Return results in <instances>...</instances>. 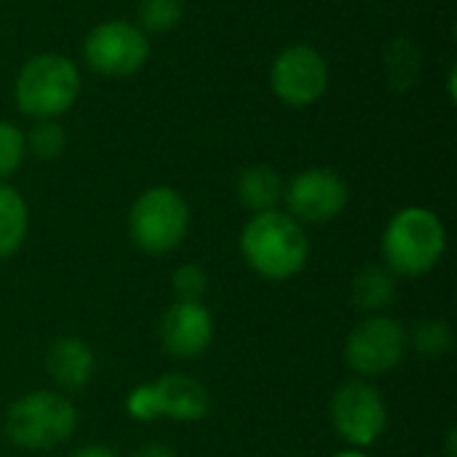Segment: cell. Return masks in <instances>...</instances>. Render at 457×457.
<instances>
[{
	"instance_id": "1",
	"label": "cell",
	"mask_w": 457,
	"mask_h": 457,
	"mask_svg": "<svg viewBox=\"0 0 457 457\" xmlns=\"http://www.w3.org/2000/svg\"><path fill=\"white\" fill-rule=\"evenodd\" d=\"M244 262L268 281L295 278L311 257V244L305 228L287 212L254 214L241 230Z\"/></svg>"
},
{
	"instance_id": "2",
	"label": "cell",
	"mask_w": 457,
	"mask_h": 457,
	"mask_svg": "<svg viewBox=\"0 0 457 457\" xmlns=\"http://www.w3.org/2000/svg\"><path fill=\"white\" fill-rule=\"evenodd\" d=\"M447 249V230L436 212L426 206H407L396 212L380 238L383 265L394 276L418 278L431 273Z\"/></svg>"
},
{
	"instance_id": "3",
	"label": "cell",
	"mask_w": 457,
	"mask_h": 457,
	"mask_svg": "<svg viewBox=\"0 0 457 457\" xmlns=\"http://www.w3.org/2000/svg\"><path fill=\"white\" fill-rule=\"evenodd\" d=\"M80 94V70L64 54H37L27 59L16 75L13 96L24 115L35 120H56Z\"/></svg>"
},
{
	"instance_id": "4",
	"label": "cell",
	"mask_w": 457,
	"mask_h": 457,
	"mask_svg": "<svg viewBox=\"0 0 457 457\" xmlns=\"http://www.w3.org/2000/svg\"><path fill=\"white\" fill-rule=\"evenodd\" d=\"M78 428V410L64 394L32 391L16 399L5 415V434L21 450H51Z\"/></svg>"
},
{
	"instance_id": "5",
	"label": "cell",
	"mask_w": 457,
	"mask_h": 457,
	"mask_svg": "<svg viewBox=\"0 0 457 457\" xmlns=\"http://www.w3.org/2000/svg\"><path fill=\"white\" fill-rule=\"evenodd\" d=\"M190 228L187 201L166 185L145 190L129 212V236L137 249L145 254H169L174 252Z\"/></svg>"
},
{
	"instance_id": "6",
	"label": "cell",
	"mask_w": 457,
	"mask_h": 457,
	"mask_svg": "<svg viewBox=\"0 0 457 457\" xmlns=\"http://www.w3.org/2000/svg\"><path fill=\"white\" fill-rule=\"evenodd\" d=\"M329 418L340 439L353 447L364 450L375 445L388 428V407L383 394L364 378L345 380L329 404Z\"/></svg>"
},
{
	"instance_id": "7",
	"label": "cell",
	"mask_w": 457,
	"mask_h": 457,
	"mask_svg": "<svg viewBox=\"0 0 457 457\" xmlns=\"http://www.w3.org/2000/svg\"><path fill=\"white\" fill-rule=\"evenodd\" d=\"M407 351L410 345L404 324L386 313L367 316L345 340V361L364 380L394 372Z\"/></svg>"
},
{
	"instance_id": "8",
	"label": "cell",
	"mask_w": 457,
	"mask_h": 457,
	"mask_svg": "<svg viewBox=\"0 0 457 457\" xmlns=\"http://www.w3.org/2000/svg\"><path fill=\"white\" fill-rule=\"evenodd\" d=\"M86 64L107 78H129L139 72L150 59L147 35L126 19H110L96 24L83 40Z\"/></svg>"
},
{
	"instance_id": "9",
	"label": "cell",
	"mask_w": 457,
	"mask_h": 457,
	"mask_svg": "<svg viewBox=\"0 0 457 457\" xmlns=\"http://www.w3.org/2000/svg\"><path fill=\"white\" fill-rule=\"evenodd\" d=\"M270 88L284 104L295 110L311 107L329 88V64L313 46H289L273 59Z\"/></svg>"
},
{
	"instance_id": "10",
	"label": "cell",
	"mask_w": 457,
	"mask_h": 457,
	"mask_svg": "<svg viewBox=\"0 0 457 457\" xmlns=\"http://www.w3.org/2000/svg\"><path fill=\"white\" fill-rule=\"evenodd\" d=\"M351 190L345 179L332 169H308L300 171L284 187L287 214L295 217L300 225H324L340 217L348 206Z\"/></svg>"
},
{
	"instance_id": "11",
	"label": "cell",
	"mask_w": 457,
	"mask_h": 457,
	"mask_svg": "<svg viewBox=\"0 0 457 457\" xmlns=\"http://www.w3.org/2000/svg\"><path fill=\"white\" fill-rule=\"evenodd\" d=\"M161 345L174 359H198L214 340V316L204 303H177L166 308L158 324Z\"/></svg>"
},
{
	"instance_id": "12",
	"label": "cell",
	"mask_w": 457,
	"mask_h": 457,
	"mask_svg": "<svg viewBox=\"0 0 457 457\" xmlns=\"http://www.w3.org/2000/svg\"><path fill=\"white\" fill-rule=\"evenodd\" d=\"M150 386L155 394L158 418L195 423V420H204L212 410V396H209L206 386L190 375L169 372Z\"/></svg>"
},
{
	"instance_id": "13",
	"label": "cell",
	"mask_w": 457,
	"mask_h": 457,
	"mask_svg": "<svg viewBox=\"0 0 457 457\" xmlns=\"http://www.w3.org/2000/svg\"><path fill=\"white\" fill-rule=\"evenodd\" d=\"M94 351L80 337H59L46 356V370L62 391H80L94 378Z\"/></svg>"
},
{
	"instance_id": "14",
	"label": "cell",
	"mask_w": 457,
	"mask_h": 457,
	"mask_svg": "<svg viewBox=\"0 0 457 457\" xmlns=\"http://www.w3.org/2000/svg\"><path fill=\"white\" fill-rule=\"evenodd\" d=\"M284 187L287 185H284L281 174L265 163L244 169L236 179V195H238L241 206L249 209L252 214L276 212L284 201Z\"/></svg>"
},
{
	"instance_id": "15",
	"label": "cell",
	"mask_w": 457,
	"mask_h": 457,
	"mask_svg": "<svg viewBox=\"0 0 457 457\" xmlns=\"http://www.w3.org/2000/svg\"><path fill=\"white\" fill-rule=\"evenodd\" d=\"M351 297L361 313H383L396 300V276L386 265H364L353 278Z\"/></svg>"
},
{
	"instance_id": "16",
	"label": "cell",
	"mask_w": 457,
	"mask_h": 457,
	"mask_svg": "<svg viewBox=\"0 0 457 457\" xmlns=\"http://www.w3.org/2000/svg\"><path fill=\"white\" fill-rule=\"evenodd\" d=\"M29 230V209L19 190L0 182V260L16 254Z\"/></svg>"
},
{
	"instance_id": "17",
	"label": "cell",
	"mask_w": 457,
	"mask_h": 457,
	"mask_svg": "<svg viewBox=\"0 0 457 457\" xmlns=\"http://www.w3.org/2000/svg\"><path fill=\"white\" fill-rule=\"evenodd\" d=\"M407 345L426 359H439L453 348V329L442 319H423L407 332Z\"/></svg>"
},
{
	"instance_id": "18",
	"label": "cell",
	"mask_w": 457,
	"mask_h": 457,
	"mask_svg": "<svg viewBox=\"0 0 457 457\" xmlns=\"http://www.w3.org/2000/svg\"><path fill=\"white\" fill-rule=\"evenodd\" d=\"M139 29L147 32H169L182 19V0H139L137 8Z\"/></svg>"
},
{
	"instance_id": "19",
	"label": "cell",
	"mask_w": 457,
	"mask_h": 457,
	"mask_svg": "<svg viewBox=\"0 0 457 457\" xmlns=\"http://www.w3.org/2000/svg\"><path fill=\"white\" fill-rule=\"evenodd\" d=\"M27 137V150L40 161H54L64 153L67 134L59 120H37Z\"/></svg>"
},
{
	"instance_id": "20",
	"label": "cell",
	"mask_w": 457,
	"mask_h": 457,
	"mask_svg": "<svg viewBox=\"0 0 457 457\" xmlns=\"http://www.w3.org/2000/svg\"><path fill=\"white\" fill-rule=\"evenodd\" d=\"M27 155V137L19 126L0 120V179H8L19 171Z\"/></svg>"
},
{
	"instance_id": "21",
	"label": "cell",
	"mask_w": 457,
	"mask_h": 457,
	"mask_svg": "<svg viewBox=\"0 0 457 457\" xmlns=\"http://www.w3.org/2000/svg\"><path fill=\"white\" fill-rule=\"evenodd\" d=\"M206 287H209L206 270L195 262L179 265L171 273V292H174L177 303H201L206 295Z\"/></svg>"
},
{
	"instance_id": "22",
	"label": "cell",
	"mask_w": 457,
	"mask_h": 457,
	"mask_svg": "<svg viewBox=\"0 0 457 457\" xmlns=\"http://www.w3.org/2000/svg\"><path fill=\"white\" fill-rule=\"evenodd\" d=\"M126 410H129V415H131L134 420H142V423L155 420V418H158V407H155L153 386L147 383V386L134 388V391L129 394V399H126Z\"/></svg>"
},
{
	"instance_id": "23",
	"label": "cell",
	"mask_w": 457,
	"mask_h": 457,
	"mask_svg": "<svg viewBox=\"0 0 457 457\" xmlns=\"http://www.w3.org/2000/svg\"><path fill=\"white\" fill-rule=\"evenodd\" d=\"M131 457H177V453L171 447L161 445V442H153V445H145V447L134 450Z\"/></svg>"
},
{
	"instance_id": "24",
	"label": "cell",
	"mask_w": 457,
	"mask_h": 457,
	"mask_svg": "<svg viewBox=\"0 0 457 457\" xmlns=\"http://www.w3.org/2000/svg\"><path fill=\"white\" fill-rule=\"evenodd\" d=\"M70 457H118V453L104 445H86V447L75 450Z\"/></svg>"
},
{
	"instance_id": "25",
	"label": "cell",
	"mask_w": 457,
	"mask_h": 457,
	"mask_svg": "<svg viewBox=\"0 0 457 457\" xmlns=\"http://www.w3.org/2000/svg\"><path fill=\"white\" fill-rule=\"evenodd\" d=\"M332 457H370L364 450H353V447H348V450H343V453H337V455Z\"/></svg>"
}]
</instances>
